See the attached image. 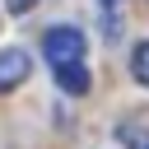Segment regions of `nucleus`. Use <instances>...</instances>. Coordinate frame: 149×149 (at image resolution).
Masks as SVG:
<instances>
[{"label":"nucleus","mask_w":149,"mask_h":149,"mask_svg":"<svg viewBox=\"0 0 149 149\" xmlns=\"http://www.w3.org/2000/svg\"><path fill=\"white\" fill-rule=\"evenodd\" d=\"M84 33L79 28H70V23H56V28H47V37H42V56L51 61V70H56V84L65 88V93H88V65H84Z\"/></svg>","instance_id":"nucleus-1"},{"label":"nucleus","mask_w":149,"mask_h":149,"mask_svg":"<svg viewBox=\"0 0 149 149\" xmlns=\"http://www.w3.org/2000/svg\"><path fill=\"white\" fill-rule=\"evenodd\" d=\"M28 70H33L28 51H19V47H5V51H0V93L19 88V84L28 79Z\"/></svg>","instance_id":"nucleus-2"},{"label":"nucleus","mask_w":149,"mask_h":149,"mask_svg":"<svg viewBox=\"0 0 149 149\" xmlns=\"http://www.w3.org/2000/svg\"><path fill=\"white\" fill-rule=\"evenodd\" d=\"M116 144L121 149H149V121L144 116H130L116 126Z\"/></svg>","instance_id":"nucleus-3"},{"label":"nucleus","mask_w":149,"mask_h":149,"mask_svg":"<svg viewBox=\"0 0 149 149\" xmlns=\"http://www.w3.org/2000/svg\"><path fill=\"white\" fill-rule=\"evenodd\" d=\"M98 19H102V37L116 42L121 37V0H98Z\"/></svg>","instance_id":"nucleus-4"},{"label":"nucleus","mask_w":149,"mask_h":149,"mask_svg":"<svg viewBox=\"0 0 149 149\" xmlns=\"http://www.w3.org/2000/svg\"><path fill=\"white\" fill-rule=\"evenodd\" d=\"M130 74H135V79L149 88V42H140V47L130 51Z\"/></svg>","instance_id":"nucleus-5"},{"label":"nucleus","mask_w":149,"mask_h":149,"mask_svg":"<svg viewBox=\"0 0 149 149\" xmlns=\"http://www.w3.org/2000/svg\"><path fill=\"white\" fill-rule=\"evenodd\" d=\"M33 5H37V0H5V9H9V14H28Z\"/></svg>","instance_id":"nucleus-6"}]
</instances>
